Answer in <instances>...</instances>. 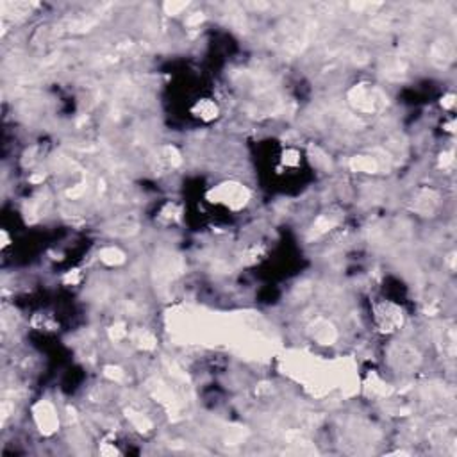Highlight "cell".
Returning <instances> with one entry per match:
<instances>
[{
	"mask_svg": "<svg viewBox=\"0 0 457 457\" xmlns=\"http://www.w3.org/2000/svg\"><path fill=\"white\" fill-rule=\"evenodd\" d=\"M36 418L41 430H45V432H52L56 423H57V418H56L54 411H52V407H50L49 403H41L40 411H36Z\"/></svg>",
	"mask_w": 457,
	"mask_h": 457,
	"instance_id": "cell-1",
	"label": "cell"
},
{
	"mask_svg": "<svg viewBox=\"0 0 457 457\" xmlns=\"http://www.w3.org/2000/svg\"><path fill=\"white\" fill-rule=\"evenodd\" d=\"M354 166L357 170H368V171L375 170V163L372 159H359V161H354Z\"/></svg>",
	"mask_w": 457,
	"mask_h": 457,
	"instance_id": "cell-2",
	"label": "cell"
}]
</instances>
